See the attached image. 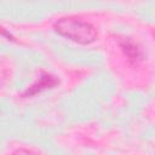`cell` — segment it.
I'll use <instances>...</instances> for the list:
<instances>
[{
  "label": "cell",
  "mask_w": 155,
  "mask_h": 155,
  "mask_svg": "<svg viewBox=\"0 0 155 155\" xmlns=\"http://www.w3.org/2000/svg\"><path fill=\"white\" fill-rule=\"evenodd\" d=\"M53 28L59 35L82 45H88L93 42L97 38V31L94 27L81 18H75V17L59 18L54 22Z\"/></svg>",
  "instance_id": "1"
},
{
  "label": "cell",
  "mask_w": 155,
  "mask_h": 155,
  "mask_svg": "<svg viewBox=\"0 0 155 155\" xmlns=\"http://www.w3.org/2000/svg\"><path fill=\"white\" fill-rule=\"evenodd\" d=\"M57 82H58V81H57L53 76H51V75H48V74H44V75H41V76L39 78V80H38L35 84H33V85L25 91L24 96H33V94H35V93H38V92H41V91L46 90V88L53 87L54 85H57Z\"/></svg>",
  "instance_id": "2"
},
{
  "label": "cell",
  "mask_w": 155,
  "mask_h": 155,
  "mask_svg": "<svg viewBox=\"0 0 155 155\" xmlns=\"http://www.w3.org/2000/svg\"><path fill=\"white\" fill-rule=\"evenodd\" d=\"M120 46L124 50V52L126 53V56L132 59V61H138L140 58V51L138 48V46L128 38L124 39L122 41H120Z\"/></svg>",
  "instance_id": "3"
},
{
  "label": "cell",
  "mask_w": 155,
  "mask_h": 155,
  "mask_svg": "<svg viewBox=\"0 0 155 155\" xmlns=\"http://www.w3.org/2000/svg\"><path fill=\"white\" fill-rule=\"evenodd\" d=\"M12 155H36V154L33 153L31 150H28V149H18Z\"/></svg>",
  "instance_id": "4"
}]
</instances>
